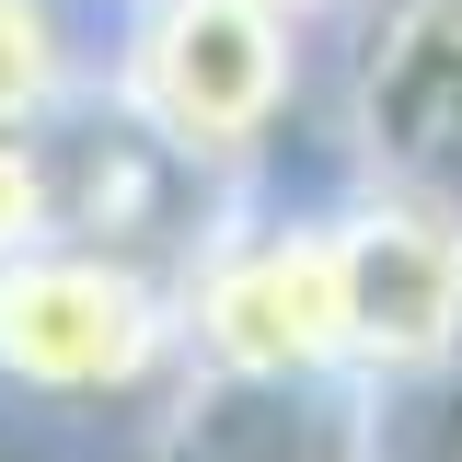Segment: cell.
I'll use <instances>...</instances> for the list:
<instances>
[{"label": "cell", "mask_w": 462, "mask_h": 462, "mask_svg": "<svg viewBox=\"0 0 462 462\" xmlns=\"http://www.w3.org/2000/svg\"><path fill=\"white\" fill-rule=\"evenodd\" d=\"M185 346V289H162L139 254L105 243H23L0 254V382L35 404L139 393Z\"/></svg>", "instance_id": "obj_1"}, {"label": "cell", "mask_w": 462, "mask_h": 462, "mask_svg": "<svg viewBox=\"0 0 462 462\" xmlns=\"http://www.w3.org/2000/svg\"><path fill=\"white\" fill-rule=\"evenodd\" d=\"M116 105L173 162H243L289 105V0H139Z\"/></svg>", "instance_id": "obj_2"}, {"label": "cell", "mask_w": 462, "mask_h": 462, "mask_svg": "<svg viewBox=\"0 0 462 462\" xmlns=\"http://www.w3.org/2000/svg\"><path fill=\"white\" fill-rule=\"evenodd\" d=\"M336 300H346V370L404 382L462 346V220L428 197H358L336 208Z\"/></svg>", "instance_id": "obj_4"}, {"label": "cell", "mask_w": 462, "mask_h": 462, "mask_svg": "<svg viewBox=\"0 0 462 462\" xmlns=\"http://www.w3.org/2000/svg\"><path fill=\"white\" fill-rule=\"evenodd\" d=\"M69 93V35L47 0H0V127H35Z\"/></svg>", "instance_id": "obj_5"}, {"label": "cell", "mask_w": 462, "mask_h": 462, "mask_svg": "<svg viewBox=\"0 0 462 462\" xmlns=\"http://www.w3.org/2000/svg\"><path fill=\"white\" fill-rule=\"evenodd\" d=\"M185 346L243 393H300L346 370L336 300V220H243L208 231L185 266Z\"/></svg>", "instance_id": "obj_3"}, {"label": "cell", "mask_w": 462, "mask_h": 462, "mask_svg": "<svg viewBox=\"0 0 462 462\" xmlns=\"http://www.w3.org/2000/svg\"><path fill=\"white\" fill-rule=\"evenodd\" d=\"M58 220V162L23 139V127H0V254H23V243H47Z\"/></svg>", "instance_id": "obj_6"}]
</instances>
